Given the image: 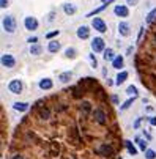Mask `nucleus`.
I'll return each instance as SVG.
<instances>
[{"label": "nucleus", "instance_id": "obj_1", "mask_svg": "<svg viewBox=\"0 0 156 159\" xmlns=\"http://www.w3.org/2000/svg\"><path fill=\"white\" fill-rule=\"evenodd\" d=\"M2 24H3V29L7 33H14L16 32V19L13 16H3V20H2Z\"/></svg>", "mask_w": 156, "mask_h": 159}, {"label": "nucleus", "instance_id": "obj_2", "mask_svg": "<svg viewBox=\"0 0 156 159\" xmlns=\"http://www.w3.org/2000/svg\"><path fill=\"white\" fill-rule=\"evenodd\" d=\"M92 27H93L95 30H98L99 33L107 32V25H106V22H104L101 17H93V20H92Z\"/></svg>", "mask_w": 156, "mask_h": 159}, {"label": "nucleus", "instance_id": "obj_3", "mask_svg": "<svg viewBox=\"0 0 156 159\" xmlns=\"http://www.w3.org/2000/svg\"><path fill=\"white\" fill-rule=\"evenodd\" d=\"M22 80H19V79H13L10 84H8V90L11 93H14V95H19L21 92H22Z\"/></svg>", "mask_w": 156, "mask_h": 159}, {"label": "nucleus", "instance_id": "obj_4", "mask_svg": "<svg viewBox=\"0 0 156 159\" xmlns=\"http://www.w3.org/2000/svg\"><path fill=\"white\" fill-rule=\"evenodd\" d=\"M92 51L93 52H104V39L101 36H96L92 39Z\"/></svg>", "mask_w": 156, "mask_h": 159}, {"label": "nucleus", "instance_id": "obj_5", "mask_svg": "<svg viewBox=\"0 0 156 159\" xmlns=\"http://www.w3.org/2000/svg\"><path fill=\"white\" fill-rule=\"evenodd\" d=\"M93 118H95V121L99 123V125H106V121H107L106 112H104L103 109H95V110H93Z\"/></svg>", "mask_w": 156, "mask_h": 159}, {"label": "nucleus", "instance_id": "obj_6", "mask_svg": "<svg viewBox=\"0 0 156 159\" xmlns=\"http://www.w3.org/2000/svg\"><path fill=\"white\" fill-rule=\"evenodd\" d=\"M24 25H25V29L27 30H36L38 29V20H36V17H32V16H27L25 19H24Z\"/></svg>", "mask_w": 156, "mask_h": 159}, {"label": "nucleus", "instance_id": "obj_7", "mask_svg": "<svg viewBox=\"0 0 156 159\" xmlns=\"http://www.w3.org/2000/svg\"><path fill=\"white\" fill-rule=\"evenodd\" d=\"M2 65L5 68H13L16 65V60H14V57L11 54H3L2 55Z\"/></svg>", "mask_w": 156, "mask_h": 159}, {"label": "nucleus", "instance_id": "obj_8", "mask_svg": "<svg viewBox=\"0 0 156 159\" xmlns=\"http://www.w3.org/2000/svg\"><path fill=\"white\" fill-rule=\"evenodd\" d=\"M114 13H115L118 17H128V14H129V10H128V7H126V5H115V8H114Z\"/></svg>", "mask_w": 156, "mask_h": 159}, {"label": "nucleus", "instance_id": "obj_9", "mask_svg": "<svg viewBox=\"0 0 156 159\" xmlns=\"http://www.w3.org/2000/svg\"><path fill=\"white\" fill-rule=\"evenodd\" d=\"M77 38H80V39H87L88 36H90V29H88L87 25H80L79 29H77Z\"/></svg>", "mask_w": 156, "mask_h": 159}, {"label": "nucleus", "instance_id": "obj_10", "mask_svg": "<svg viewBox=\"0 0 156 159\" xmlns=\"http://www.w3.org/2000/svg\"><path fill=\"white\" fill-rule=\"evenodd\" d=\"M60 48H62V44H60L57 39H51V41H49V44H48V49H49V52H52V54L58 52V51H60Z\"/></svg>", "mask_w": 156, "mask_h": 159}, {"label": "nucleus", "instance_id": "obj_11", "mask_svg": "<svg viewBox=\"0 0 156 159\" xmlns=\"http://www.w3.org/2000/svg\"><path fill=\"white\" fill-rule=\"evenodd\" d=\"M118 32L122 36H129V24L128 22H120L118 24Z\"/></svg>", "mask_w": 156, "mask_h": 159}, {"label": "nucleus", "instance_id": "obj_12", "mask_svg": "<svg viewBox=\"0 0 156 159\" xmlns=\"http://www.w3.org/2000/svg\"><path fill=\"white\" fill-rule=\"evenodd\" d=\"M52 87H54V84H52V80H51L49 77L39 80V88H41V90H51Z\"/></svg>", "mask_w": 156, "mask_h": 159}, {"label": "nucleus", "instance_id": "obj_13", "mask_svg": "<svg viewBox=\"0 0 156 159\" xmlns=\"http://www.w3.org/2000/svg\"><path fill=\"white\" fill-rule=\"evenodd\" d=\"M71 77H73V73H71V71H65V73H62V74L58 76V80H60L62 84H66V82L71 80Z\"/></svg>", "mask_w": 156, "mask_h": 159}, {"label": "nucleus", "instance_id": "obj_14", "mask_svg": "<svg viewBox=\"0 0 156 159\" xmlns=\"http://www.w3.org/2000/svg\"><path fill=\"white\" fill-rule=\"evenodd\" d=\"M123 63H125V60H123L122 55H117V57L112 60V66L115 68V70H120V68H123Z\"/></svg>", "mask_w": 156, "mask_h": 159}, {"label": "nucleus", "instance_id": "obj_15", "mask_svg": "<svg viewBox=\"0 0 156 159\" xmlns=\"http://www.w3.org/2000/svg\"><path fill=\"white\" fill-rule=\"evenodd\" d=\"M63 11H65V14L73 16V14L76 13V7H74L73 3H65V5H63Z\"/></svg>", "mask_w": 156, "mask_h": 159}, {"label": "nucleus", "instance_id": "obj_16", "mask_svg": "<svg viewBox=\"0 0 156 159\" xmlns=\"http://www.w3.org/2000/svg\"><path fill=\"white\" fill-rule=\"evenodd\" d=\"M13 109L17 110V112H25L29 109V104L27 102H14L13 104Z\"/></svg>", "mask_w": 156, "mask_h": 159}, {"label": "nucleus", "instance_id": "obj_17", "mask_svg": "<svg viewBox=\"0 0 156 159\" xmlns=\"http://www.w3.org/2000/svg\"><path fill=\"white\" fill-rule=\"evenodd\" d=\"M98 151L103 153V154H106V156H112V154H114V150L110 148L109 145H101V147L98 148Z\"/></svg>", "mask_w": 156, "mask_h": 159}, {"label": "nucleus", "instance_id": "obj_18", "mask_svg": "<svg viewBox=\"0 0 156 159\" xmlns=\"http://www.w3.org/2000/svg\"><path fill=\"white\" fill-rule=\"evenodd\" d=\"M125 147L128 148L129 154H132V156H136V154H137V148L134 147V143H132V142H129V140H125Z\"/></svg>", "mask_w": 156, "mask_h": 159}, {"label": "nucleus", "instance_id": "obj_19", "mask_svg": "<svg viewBox=\"0 0 156 159\" xmlns=\"http://www.w3.org/2000/svg\"><path fill=\"white\" fill-rule=\"evenodd\" d=\"M126 79H128V73H126V71L118 73V76H117V79H115V85H122Z\"/></svg>", "mask_w": 156, "mask_h": 159}, {"label": "nucleus", "instance_id": "obj_20", "mask_svg": "<svg viewBox=\"0 0 156 159\" xmlns=\"http://www.w3.org/2000/svg\"><path fill=\"white\" fill-rule=\"evenodd\" d=\"M43 52V48L39 44H30V54L32 55H39Z\"/></svg>", "mask_w": 156, "mask_h": 159}, {"label": "nucleus", "instance_id": "obj_21", "mask_svg": "<svg viewBox=\"0 0 156 159\" xmlns=\"http://www.w3.org/2000/svg\"><path fill=\"white\" fill-rule=\"evenodd\" d=\"M134 142L139 145V150H142V151H147L148 148H147V142L144 140V139H140V137H136L134 139Z\"/></svg>", "mask_w": 156, "mask_h": 159}, {"label": "nucleus", "instance_id": "obj_22", "mask_svg": "<svg viewBox=\"0 0 156 159\" xmlns=\"http://www.w3.org/2000/svg\"><path fill=\"white\" fill-rule=\"evenodd\" d=\"M154 17H156V8H154V10H151V11L147 14V17H145V22H147V24H151V22L154 20Z\"/></svg>", "mask_w": 156, "mask_h": 159}, {"label": "nucleus", "instance_id": "obj_23", "mask_svg": "<svg viewBox=\"0 0 156 159\" xmlns=\"http://www.w3.org/2000/svg\"><path fill=\"white\" fill-rule=\"evenodd\" d=\"M103 57H104V60H114V58H115V57H114V51L110 49V48H107V49L104 51V55H103Z\"/></svg>", "mask_w": 156, "mask_h": 159}, {"label": "nucleus", "instance_id": "obj_24", "mask_svg": "<svg viewBox=\"0 0 156 159\" xmlns=\"http://www.w3.org/2000/svg\"><path fill=\"white\" fill-rule=\"evenodd\" d=\"M76 54H77V51L74 48H68V49L65 51V57H68V58H74Z\"/></svg>", "mask_w": 156, "mask_h": 159}, {"label": "nucleus", "instance_id": "obj_25", "mask_svg": "<svg viewBox=\"0 0 156 159\" xmlns=\"http://www.w3.org/2000/svg\"><path fill=\"white\" fill-rule=\"evenodd\" d=\"M39 117H41V118H44V120H48V118L51 117V112H49V109H44V107H41V109H39Z\"/></svg>", "mask_w": 156, "mask_h": 159}, {"label": "nucleus", "instance_id": "obj_26", "mask_svg": "<svg viewBox=\"0 0 156 159\" xmlns=\"http://www.w3.org/2000/svg\"><path fill=\"white\" fill-rule=\"evenodd\" d=\"M126 93H128L129 96H137V88H136L134 85H129V87L126 88Z\"/></svg>", "mask_w": 156, "mask_h": 159}, {"label": "nucleus", "instance_id": "obj_27", "mask_svg": "<svg viewBox=\"0 0 156 159\" xmlns=\"http://www.w3.org/2000/svg\"><path fill=\"white\" fill-rule=\"evenodd\" d=\"M134 99H136V96H132V98H129L128 101H125V102H123V106H120V110H126L132 102H134Z\"/></svg>", "mask_w": 156, "mask_h": 159}, {"label": "nucleus", "instance_id": "obj_28", "mask_svg": "<svg viewBox=\"0 0 156 159\" xmlns=\"http://www.w3.org/2000/svg\"><path fill=\"white\" fill-rule=\"evenodd\" d=\"M145 157H147V159H154V157H156V153H154L153 150H147V151H145Z\"/></svg>", "mask_w": 156, "mask_h": 159}, {"label": "nucleus", "instance_id": "obj_29", "mask_svg": "<svg viewBox=\"0 0 156 159\" xmlns=\"http://www.w3.org/2000/svg\"><path fill=\"white\" fill-rule=\"evenodd\" d=\"M88 57H90V61H92V66H93V68H96V66H98V60H96V57H95L93 54H90V55H88Z\"/></svg>", "mask_w": 156, "mask_h": 159}, {"label": "nucleus", "instance_id": "obj_30", "mask_svg": "<svg viewBox=\"0 0 156 159\" xmlns=\"http://www.w3.org/2000/svg\"><path fill=\"white\" fill-rule=\"evenodd\" d=\"M82 106H84V112H85V113H87V112H90V102L84 101V102H82Z\"/></svg>", "mask_w": 156, "mask_h": 159}, {"label": "nucleus", "instance_id": "obj_31", "mask_svg": "<svg viewBox=\"0 0 156 159\" xmlns=\"http://www.w3.org/2000/svg\"><path fill=\"white\" fill-rule=\"evenodd\" d=\"M0 7H2V8H8L10 7V0H0Z\"/></svg>", "mask_w": 156, "mask_h": 159}, {"label": "nucleus", "instance_id": "obj_32", "mask_svg": "<svg viewBox=\"0 0 156 159\" xmlns=\"http://www.w3.org/2000/svg\"><path fill=\"white\" fill-rule=\"evenodd\" d=\"M58 33H60L58 30H54V32H51V33H48V35H46V38H48V39H51V38H54V36H57Z\"/></svg>", "mask_w": 156, "mask_h": 159}, {"label": "nucleus", "instance_id": "obj_33", "mask_svg": "<svg viewBox=\"0 0 156 159\" xmlns=\"http://www.w3.org/2000/svg\"><path fill=\"white\" fill-rule=\"evenodd\" d=\"M142 120H144V118H137V120L134 121V125H132V128H134V129H137V128L140 126V121H142Z\"/></svg>", "mask_w": 156, "mask_h": 159}, {"label": "nucleus", "instance_id": "obj_34", "mask_svg": "<svg viewBox=\"0 0 156 159\" xmlns=\"http://www.w3.org/2000/svg\"><path fill=\"white\" fill-rule=\"evenodd\" d=\"M36 41H38L36 36H30V38L27 39V43H30V44H36Z\"/></svg>", "mask_w": 156, "mask_h": 159}, {"label": "nucleus", "instance_id": "obj_35", "mask_svg": "<svg viewBox=\"0 0 156 159\" xmlns=\"http://www.w3.org/2000/svg\"><path fill=\"white\" fill-rule=\"evenodd\" d=\"M147 120L150 121V125H151V126H156V117H148Z\"/></svg>", "mask_w": 156, "mask_h": 159}, {"label": "nucleus", "instance_id": "obj_36", "mask_svg": "<svg viewBox=\"0 0 156 159\" xmlns=\"http://www.w3.org/2000/svg\"><path fill=\"white\" fill-rule=\"evenodd\" d=\"M126 2H128V5H132V7H134V5H137L139 0H126Z\"/></svg>", "mask_w": 156, "mask_h": 159}, {"label": "nucleus", "instance_id": "obj_37", "mask_svg": "<svg viewBox=\"0 0 156 159\" xmlns=\"http://www.w3.org/2000/svg\"><path fill=\"white\" fill-rule=\"evenodd\" d=\"M110 99H112V102H114V104H118V98H117L115 95H114L112 98H110Z\"/></svg>", "mask_w": 156, "mask_h": 159}, {"label": "nucleus", "instance_id": "obj_38", "mask_svg": "<svg viewBox=\"0 0 156 159\" xmlns=\"http://www.w3.org/2000/svg\"><path fill=\"white\" fill-rule=\"evenodd\" d=\"M142 32H144V27H140V30H139V36H137V41H140V38H142Z\"/></svg>", "mask_w": 156, "mask_h": 159}, {"label": "nucleus", "instance_id": "obj_39", "mask_svg": "<svg viewBox=\"0 0 156 159\" xmlns=\"http://www.w3.org/2000/svg\"><path fill=\"white\" fill-rule=\"evenodd\" d=\"M13 159H24V156H21V154H14Z\"/></svg>", "mask_w": 156, "mask_h": 159}, {"label": "nucleus", "instance_id": "obj_40", "mask_svg": "<svg viewBox=\"0 0 156 159\" xmlns=\"http://www.w3.org/2000/svg\"><path fill=\"white\" fill-rule=\"evenodd\" d=\"M144 135H145V137H147V139H148V140H150V139H151V135H150V134H148V132H145V131H144Z\"/></svg>", "mask_w": 156, "mask_h": 159}, {"label": "nucleus", "instance_id": "obj_41", "mask_svg": "<svg viewBox=\"0 0 156 159\" xmlns=\"http://www.w3.org/2000/svg\"><path fill=\"white\" fill-rule=\"evenodd\" d=\"M154 41H156V36H154Z\"/></svg>", "mask_w": 156, "mask_h": 159}]
</instances>
